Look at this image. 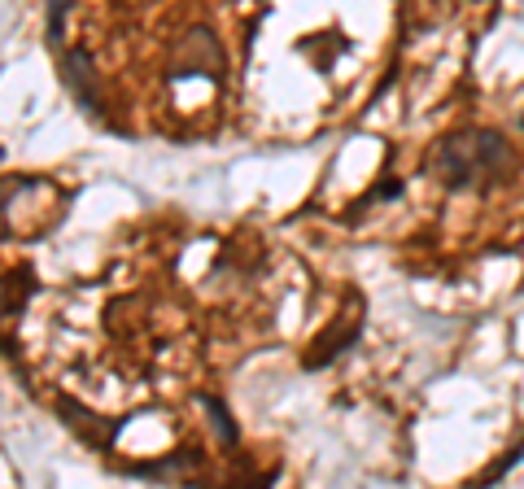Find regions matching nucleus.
Here are the masks:
<instances>
[{"instance_id":"7","label":"nucleus","mask_w":524,"mask_h":489,"mask_svg":"<svg viewBox=\"0 0 524 489\" xmlns=\"http://www.w3.org/2000/svg\"><path fill=\"white\" fill-rule=\"evenodd\" d=\"M197 402H202L205 411H210L215 437H219L223 446H236V441H241V432H236V420H232V411L223 407V398H215V393H197Z\"/></svg>"},{"instance_id":"4","label":"nucleus","mask_w":524,"mask_h":489,"mask_svg":"<svg viewBox=\"0 0 524 489\" xmlns=\"http://www.w3.org/2000/svg\"><path fill=\"white\" fill-rule=\"evenodd\" d=\"M61 83L70 88L83 114L101 122V88H97V66L88 58V48H61Z\"/></svg>"},{"instance_id":"5","label":"nucleus","mask_w":524,"mask_h":489,"mask_svg":"<svg viewBox=\"0 0 524 489\" xmlns=\"http://www.w3.org/2000/svg\"><path fill=\"white\" fill-rule=\"evenodd\" d=\"M359 333H363V319H359V314H354V319H350L345 328H337V333H323L320 341H315L320 350L306 354V367H310V372H315V367H328L332 358H341V354L350 350L354 341H359Z\"/></svg>"},{"instance_id":"1","label":"nucleus","mask_w":524,"mask_h":489,"mask_svg":"<svg viewBox=\"0 0 524 489\" xmlns=\"http://www.w3.org/2000/svg\"><path fill=\"white\" fill-rule=\"evenodd\" d=\"M511 166H516V149L507 144L503 132L489 127L450 132L428 154V175L450 193H489L494 184L511 179Z\"/></svg>"},{"instance_id":"6","label":"nucleus","mask_w":524,"mask_h":489,"mask_svg":"<svg viewBox=\"0 0 524 489\" xmlns=\"http://www.w3.org/2000/svg\"><path fill=\"white\" fill-rule=\"evenodd\" d=\"M202 454L197 451H175L166 454V459H153V463H122L119 472H127V476H149V481H180L183 468H193Z\"/></svg>"},{"instance_id":"3","label":"nucleus","mask_w":524,"mask_h":489,"mask_svg":"<svg viewBox=\"0 0 524 489\" xmlns=\"http://www.w3.org/2000/svg\"><path fill=\"white\" fill-rule=\"evenodd\" d=\"M58 411H61V424H66V429H75L79 441H88V451H110V446H114V437L122 432V424H127V415L101 420L97 411L79 407V402H75V398H66V393L58 398Z\"/></svg>"},{"instance_id":"8","label":"nucleus","mask_w":524,"mask_h":489,"mask_svg":"<svg viewBox=\"0 0 524 489\" xmlns=\"http://www.w3.org/2000/svg\"><path fill=\"white\" fill-rule=\"evenodd\" d=\"M70 9H75V0H48V27H44L48 48H61V39H66V14Z\"/></svg>"},{"instance_id":"2","label":"nucleus","mask_w":524,"mask_h":489,"mask_svg":"<svg viewBox=\"0 0 524 489\" xmlns=\"http://www.w3.org/2000/svg\"><path fill=\"white\" fill-rule=\"evenodd\" d=\"M223 66H227V58H223L219 36L210 27H193V31H183L175 53H171L166 83H180V79H210V83H219Z\"/></svg>"}]
</instances>
